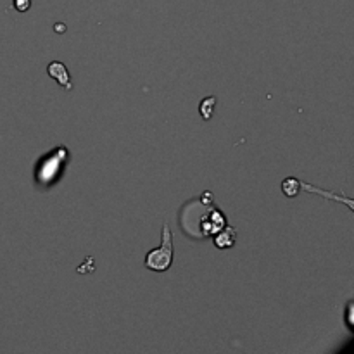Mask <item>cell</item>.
<instances>
[{
    "mask_svg": "<svg viewBox=\"0 0 354 354\" xmlns=\"http://www.w3.org/2000/svg\"><path fill=\"white\" fill-rule=\"evenodd\" d=\"M47 73L50 78H54L59 85L62 86L64 90H73V82H71V76H69L68 68H66L62 62L54 61L47 66Z\"/></svg>",
    "mask_w": 354,
    "mask_h": 354,
    "instance_id": "cell-2",
    "label": "cell"
},
{
    "mask_svg": "<svg viewBox=\"0 0 354 354\" xmlns=\"http://www.w3.org/2000/svg\"><path fill=\"white\" fill-rule=\"evenodd\" d=\"M301 187H303V183L297 178H294V176H290V178H286L282 182V192L292 199V197H296L301 192Z\"/></svg>",
    "mask_w": 354,
    "mask_h": 354,
    "instance_id": "cell-5",
    "label": "cell"
},
{
    "mask_svg": "<svg viewBox=\"0 0 354 354\" xmlns=\"http://www.w3.org/2000/svg\"><path fill=\"white\" fill-rule=\"evenodd\" d=\"M214 107H216V97H206V99L201 100L199 104V113L203 116V120L209 121L214 114Z\"/></svg>",
    "mask_w": 354,
    "mask_h": 354,
    "instance_id": "cell-4",
    "label": "cell"
},
{
    "mask_svg": "<svg viewBox=\"0 0 354 354\" xmlns=\"http://www.w3.org/2000/svg\"><path fill=\"white\" fill-rule=\"evenodd\" d=\"M351 306H353V303H348V325H349V328H353L351 327Z\"/></svg>",
    "mask_w": 354,
    "mask_h": 354,
    "instance_id": "cell-7",
    "label": "cell"
},
{
    "mask_svg": "<svg viewBox=\"0 0 354 354\" xmlns=\"http://www.w3.org/2000/svg\"><path fill=\"white\" fill-rule=\"evenodd\" d=\"M12 3H14V9H16L17 12H28V10L31 9L33 0H12Z\"/></svg>",
    "mask_w": 354,
    "mask_h": 354,
    "instance_id": "cell-6",
    "label": "cell"
},
{
    "mask_svg": "<svg viewBox=\"0 0 354 354\" xmlns=\"http://www.w3.org/2000/svg\"><path fill=\"white\" fill-rule=\"evenodd\" d=\"M235 239H237V232L234 227H225L223 230H218L214 235V245L218 249H228L234 248Z\"/></svg>",
    "mask_w": 354,
    "mask_h": 354,
    "instance_id": "cell-3",
    "label": "cell"
},
{
    "mask_svg": "<svg viewBox=\"0 0 354 354\" xmlns=\"http://www.w3.org/2000/svg\"><path fill=\"white\" fill-rule=\"evenodd\" d=\"M173 265V234L169 230V225L165 223L162 227V239L161 245L152 249L151 252L145 254V268L151 272L162 273L168 272Z\"/></svg>",
    "mask_w": 354,
    "mask_h": 354,
    "instance_id": "cell-1",
    "label": "cell"
},
{
    "mask_svg": "<svg viewBox=\"0 0 354 354\" xmlns=\"http://www.w3.org/2000/svg\"><path fill=\"white\" fill-rule=\"evenodd\" d=\"M55 31H66V26H62V24H55Z\"/></svg>",
    "mask_w": 354,
    "mask_h": 354,
    "instance_id": "cell-8",
    "label": "cell"
}]
</instances>
